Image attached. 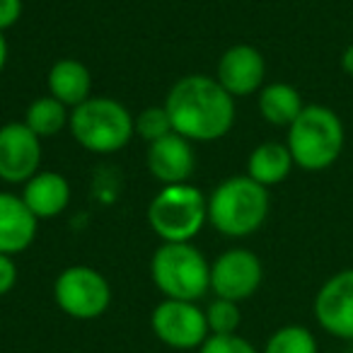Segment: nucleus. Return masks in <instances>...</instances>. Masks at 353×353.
I'll return each instance as SVG.
<instances>
[{
    "mask_svg": "<svg viewBox=\"0 0 353 353\" xmlns=\"http://www.w3.org/2000/svg\"><path fill=\"white\" fill-rule=\"evenodd\" d=\"M162 107L170 114L172 131L192 143L221 141L235 126V97L216 78L201 73L176 80Z\"/></svg>",
    "mask_w": 353,
    "mask_h": 353,
    "instance_id": "nucleus-1",
    "label": "nucleus"
},
{
    "mask_svg": "<svg viewBox=\"0 0 353 353\" xmlns=\"http://www.w3.org/2000/svg\"><path fill=\"white\" fill-rule=\"evenodd\" d=\"M346 143L343 121L332 107L305 104L300 117L288 126V145L295 167L305 172L329 170L341 157Z\"/></svg>",
    "mask_w": 353,
    "mask_h": 353,
    "instance_id": "nucleus-2",
    "label": "nucleus"
},
{
    "mask_svg": "<svg viewBox=\"0 0 353 353\" xmlns=\"http://www.w3.org/2000/svg\"><path fill=\"white\" fill-rule=\"evenodd\" d=\"M269 189L252 176H230L213 189L208 199V221L225 237H250L269 218Z\"/></svg>",
    "mask_w": 353,
    "mask_h": 353,
    "instance_id": "nucleus-3",
    "label": "nucleus"
},
{
    "mask_svg": "<svg viewBox=\"0 0 353 353\" xmlns=\"http://www.w3.org/2000/svg\"><path fill=\"white\" fill-rule=\"evenodd\" d=\"M150 276L170 300L196 303L211 290V264L192 242H162L150 259Z\"/></svg>",
    "mask_w": 353,
    "mask_h": 353,
    "instance_id": "nucleus-4",
    "label": "nucleus"
},
{
    "mask_svg": "<svg viewBox=\"0 0 353 353\" xmlns=\"http://www.w3.org/2000/svg\"><path fill=\"white\" fill-rule=\"evenodd\" d=\"M70 133L80 148L97 155H109L128 145L136 133V119L121 102L112 97H90L70 112Z\"/></svg>",
    "mask_w": 353,
    "mask_h": 353,
    "instance_id": "nucleus-5",
    "label": "nucleus"
},
{
    "mask_svg": "<svg viewBox=\"0 0 353 353\" xmlns=\"http://www.w3.org/2000/svg\"><path fill=\"white\" fill-rule=\"evenodd\" d=\"M208 221V199L192 184H170L148 206V223L162 242H192Z\"/></svg>",
    "mask_w": 353,
    "mask_h": 353,
    "instance_id": "nucleus-6",
    "label": "nucleus"
},
{
    "mask_svg": "<svg viewBox=\"0 0 353 353\" xmlns=\"http://www.w3.org/2000/svg\"><path fill=\"white\" fill-rule=\"evenodd\" d=\"M54 300L68 317L88 322L97 319L112 305V285L92 266H68L54 283Z\"/></svg>",
    "mask_w": 353,
    "mask_h": 353,
    "instance_id": "nucleus-7",
    "label": "nucleus"
},
{
    "mask_svg": "<svg viewBox=\"0 0 353 353\" xmlns=\"http://www.w3.org/2000/svg\"><path fill=\"white\" fill-rule=\"evenodd\" d=\"M150 327L165 346L176 351L201 348V343L211 336L206 312L196 303H187V300L165 298L152 310Z\"/></svg>",
    "mask_w": 353,
    "mask_h": 353,
    "instance_id": "nucleus-8",
    "label": "nucleus"
},
{
    "mask_svg": "<svg viewBox=\"0 0 353 353\" xmlns=\"http://www.w3.org/2000/svg\"><path fill=\"white\" fill-rule=\"evenodd\" d=\"M264 279L261 259L250 250H228L211 264V290L216 298L232 300L240 305L259 290Z\"/></svg>",
    "mask_w": 353,
    "mask_h": 353,
    "instance_id": "nucleus-9",
    "label": "nucleus"
},
{
    "mask_svg": "<svg viewBox=\"0 0 353 353\" xmlns=\"http://www.w3.org/2000/svg\"><path fill=\"white\" fill-rule=\"evenodd\" d=\"M314 319L332 336L353 341V266L329 276L314 295Z\"/></svg>",
    "mask_w": 353,
    "mask_h": 353,
    "instance_id": "nucleus-10",
    "label": "nucleus"
},
{
    "mask_svg": "<svg viewBox=\"0 0 353 353\" xmlns=\"http://www.w3.org/2000/svg\"><path fill=\"white\" fill-rule=\"evenodd\" d=\"M41 138L25 121L0 126V179L6 184H27L39 172Z\"/></svg>",
    "mask_w": 353,
    "mask_h": 353,
    "instance_id": "nucleus-11",
    "label": "nucleus"
},
{
    "mask_svg": "<svg viewBox=\"0 0 353 353\" xmlns=\"http://www.w3.org/2000/svg\"><path fill=\"white\" fill-rule=\"evenodd\" d=\"M266 59L256 46L235 44L221 56L216 80L232 97H250L264 88Z\"/></svg>",
    "mask_w": 353,
    "mask_h": 353,
    "instance_id": "nucleus-12",
    "label": "nucleus"
},
{
    "mask_svg": "<svg viewBox=\"0 0 353 353\" xmlns=\"http://www.w3.org/2000/svg\"><path fill=\"white\" fill-rule=\"evenodd\" d=\"M145 162L157 182L162 187H170V184L189 182V176L194 174V167H196V155H194L192 141L172 131L170 136L148 145Z\"/></svg>",
    "mask_w": 353,
    "mask_h": 353,
    "instance_id": "nucleus-13",
    "label": "nucleus"
},
{
    "mask_svg": "<svg viewBox=\"0 0 353 353\" xmlns=\"http://www.w3.org/2000/svg\"><path fill=\"white\" fill-rule=\"evenodd\" d=\"M37 221L22 196L0 192V254L15 256L37 240Z\"/></svg>",
    "mask_w": 353,
    "mask_h": 353,
    "instance_id": "nucleus-14",
    "label": "nucleus"
},
{
    "mask_svg": "<svg viewBox=\"0 0 353 353\" xmlns=\"http://www.w3.org/2000/svg\"><path fill=\"white\" fill-rule=\"evenodd\" d=\"M22 201L37 221H49L68 208L70 184L59 172H37L22 189Z\"/></svg>",
    "mask_w": 353,
    "mask_h": 353,
    "instance_id": "nucleus-15",
    "label": "nucleus"
},
{
    "mask_svg": "<svg viewBox=\"0 0 353 353\" xmlns=\"http://www.w3.org/2000/svg\"><path fill=\"white\" fill-rule=\"evenodd\" d=\"M46 85L51 97H56L68 109L80 107L92 97V75L88 65L78 59L56 61L46 75Z\"/></svg>",
    "mask_w": 353,
    "mask_h": 353,
    "instance_id": "nucleus-16",
    "label": "nucleus"
},
{
    "mask_svg": "<svg viewBox=\"0 0 353 353\" xmlns=\"http://www.w3.org/2000/svg\"><path fill=\"white\" fill-rule=\"evenodd\" d=\"M293 167V155H290L285 143L266 141L252 150L250 160H247V176H252L256 184L269 189L285 182Z\"/></svg>",
    "mask_w": 353,
    "mask_h": 353,
    "instance_id": "nucleus-17",
    "label": "nucleus"
},
{
    "mask_svg": "<svg viewBox=\"0 0 353 353\" xmlns=\"http://www.w3.org/2000/svg\"><path fill=\"white\" fill-rule=\"evenodd\" d=\"M305 109L303 94L288 83H271L259 90V114L271 126L288 128Z\"/></svg>",
    "mask_w": 353,
    "mask_h": 353,
    "instance_id": "nucleus-18",
    "label": "nucleus"
},
{
    "mask_svg": "<svg viewBox=\"0 0 353 353\" xmlns=\"http://www.w3.org/2000/svg\"><path fill=\"white\" fill-rule=\"evenodd\" d=\"M25 123L32 133H37L39 138H51L59 136L65 126L70 123V112L65 104H61L56 97L46 94L39 97L27 107Z\"/></svg>",
    "mask_w": 353,
    "mask_h": 353,
    "instance_id": "nucleus-19",
    "label": "nucleus"
},
{
    "mask_svg": "<svg viewBox=\"0 0 353 353\" xmlns=\"http://www.w3.org/2000/svg\"><path fill=\"white\" fill-rule=\"evenodd\" d=\"M261 353H319L317 339L303 324H285L276 329Z\"/></svg>",
    "mask_w": 353,
    "mask_h": 353,
    "instance_id": "nucleus-20",
    "label": "nucleus"
},
{
    "mask_svg": "<svg viewBox=\"0 0 353 353\" xmlns=\"http://www.w3.org/2000/svg\"><path fill=\"white\" fill-rule=\"evenodd\" d=\"M206 322H208V332L211 334H237V327L242 322L240 314V305L232 303V300H223L216 298L211 300L206 310Z\"/></svg>",
    "mask_w": 353,
    "mask_h": 353,
    "instance_id": "nucleus-21",
    "label": "nucleus"
},
{
    "mask_svg": "<svg viewBox=\"0 0 353 353\" xmlns=\"http://www.w3.org/2000/svg\"><path fill=\"white\" fill-rule=\"evenodd\" d=\"M136 133L143 141L150 145V143L160 141V138L170 136L172 133V121L170 114L165 107H145L136 117Z\"/></svg>",
    "mask_w": 353,
    "mask_h": 353,
    "instance_id": "nucleus-22",
    "label": "nucleus"
},
{
    "mask_svg": "<svg viewBox=\"0 0 353 353\" xmlns=\"http://www.w3.org/2000/svg\"><path fill=\"white\" fill-rule=\"evenodd\" d=\"M199 353H259L245 336L240 334H211L201 343Z\"/></svg>",
    "mask_w": 353,
    "mask_h": 353,
    "instance_id": "nucleus-23",
    "label": "nucleus"
},
{
    "mask_svg": "<svg viewBox=\"0 0 353 353\" xmlns=\"http://www.w3.org/2000/svg\"><path fill=\"white\" fill-rule=\"evenodd\" d=\"M17 283V266L15 259L8 254H0V298L8 295Z\"/></svg>",
    "mask_w": 353,
    "mask_h": 353,
    "instance_id": "nucleus-24",
    "label": "nucleus"
},
{
    "mask_svg": "<svg viewBox=\"0 0 353 353\" xmlns=\"http://www.w3.org/2000/svg\"><path fill=\"white\" fill-rule=\"evenodd\" d=\"M22 17V0H0V32L10 30Z\"/></svg>",
    "mask_w": 353,
    "mask_h": 353,
    "instance_id": "nucleus-25",
    "label": "nucleus"
},
{
    "mask_svg": "<svg viewBox=\"0 0 353 353\" xmlns=\"http://www.w3.org/2000/svg\"><path fill=\"white\" fill-rule=\"evenodd\" d=\"M341 68L348 78H353V44H348L341 54Z\"/></svg>",
    "mask_w": 353,
    "mask_h": 353,
    "instance_id": "nucleus-26",
    "label": "nucleus"
},
{
    "mask_svg": "<svg viewBox=\"0 0 353 353\" xmlns=\"http://www.w3.org/2000/svg\"><path fill=\"white\" fill-rule=\"evenodd\" d=\"M6 63H8V41H6V37H3V32H0V73H3Z\"/></svg>",
    "mask_w": 353,
    "mask_h": 353,
    "instance_id": "nucleus-27",
    "label": "nucleus"
}]
</instances>
